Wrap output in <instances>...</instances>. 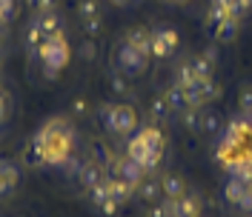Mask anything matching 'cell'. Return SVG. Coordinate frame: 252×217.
Masks as SVG:
<instances>
[{"label": "cell", "mask_w": 252, "mask_h": 217, "mask_svg": "<svg viewBox=\"0 0 252 217\" xmlns=\"http://www.w3.org/2000/svg\"><path fill=\"white\" fill-rule=\"evenodd\" d=\"M149 217H172V215H169V200L155 203V206L149 209Z\"/></svg>", "instance_id": "36"}, {"label": "cell", "mask_w": 252, "mask_h": 217, "mask_svg": "<svg viewBox=\"0 0 252 217\" xmlns=\"http://www.w3.org/2000/svg\"><path fill=\"white\" fill-rule=\"evenodd\" d=\"M115 63H118V72H124L126 78H141L146 72V66H149V57L124 40L118 46V52H115Z\"/></svg>", "instance_id": "3"}, {"label": "cell", "mask_w": 252, "mask_h": 217, "mask_svg": "<svg viewBox=\"0 0 252 217\" xmlns=\"http://www.w3.org/2000/svg\"><path fill=\"white\" fill-rule=\"evenodd\" d=\"M37 23H40V29H43V34H46V40L63 34V20H61L58 12H40V15H37Z\"/></svg>", "instance_id": "9"}, {"label": "cell", "mask_w": 252, "mask_h": 217, "mask_svg": "<svg viewBox=\"0 0 252 217\" xmlns=\"http://www.w3.org/2000/svg\"><path fill=\"white\" fill-rule=\"evenodd\" d=\"M169 114H172L169 100H166L163 94H155V97L149 100V117H152V120H166Z\"/></svg>", "instance_id": "16"}, {"label": "cell", "mask_w": 252, "mask_h": 217, "mask_svg": "<svg viewBox=\"0 0 252 217\" xmlns=\"http://www.w3.org/2000/svg\"><path fill=\"white\" fill-rule=\"evenodd\" d=\"M247 180H241V177H235V174H229V180L223 183V200L232 203V206H238V200H241V194L247 191Z\"/></svg>", "instance_id": "10"}, {"label": "cell", "mask_w": 252, "mask_h": 217, "mask_svg": "<svg viewBox=\"0 0 252 217\" xmlns=\"http://www.w3.org/2000/svg\"><path fill=\"white\" fill-rule=\"evenodd\" d=\"M178 43H181V37H178V31L172 26H158V29H152V57H158V60L172 57Z\"/></svg>", "instance_id": "5"}, {"label": "cell", "mask_w": 252, "mask_h": 217, "mask_svg": "<svg viewBox=\"0 0 252 217\" xmlns=\"http://www.w3.org/2000/svg\"><path fill=\"white\" fill-rule=\"evenodd\" d=\"M181 114H184V126H187L189 132H195V135L204 132V108L201 106H189V108H184Z\"/></svg>", "instance_id": "14"}, {"label": "cell", "mask_w": 252, "mask_h": 217, "mask_svg": "<svg viewBox=\"0 0 252 217\" xmlns=\"http://www.w3.org/2000/svg\"><path fill=\"white\" fill-rule=\"evenodd\" d=\"M100 29H103L100 17H97V20H83V31H86L89 37H94V34H100Z\"/></svg>", "instance_id": "37"}, {"label": "cell", "mask_w": 252, "mask_h": 217, "mask_svg": "<svg viewBox=\"0 0 252 217\" xmlns=\"http://www.w3.org/2000/svg\"><path fill=\"white\" fill-rule=\"evenodd\" d=\"M17 177H20V171H17L15 163H3V171H0V197H6V194L15 191Z\"/></svg>", "instance_id": "11"}, {"label": "cell", "mask_w": 252, "mask_h": 217, "mask_svg": "<svg viewBox=\"0 0 252 217\" xmlns=\"http://www.w3.org/2000/svg\"><path fill=\"white\" fill-rule=\"evenodd\" d=\"M6 117V108H3V97H0V120Z\"/></svg>", "instance_id": "38"}, {"label": "cell", "mask_w": 252, "mask_h": 217, "mask_svg": "<svg viewBox=\"0 0 252 217\" xmlns=\"http://www.w3.org/2000/svg\"><path fill=\"white\" fill-rule=\"evenodd\" d=\"M175 3H178V0H175Z\"/></svg>", "instance_id": "41"}, {"label": "cell", "mask_w": 252, "mask_h": 217, "mask_svg": "<svg viewBox=\"0 0 252 217\" xmlns=\"http://www.w3.org/2000/svg\"><path fill=\"white\" fill-rule=\"evenodd\" d=\"M160 180H141L138 183V197H143L146 203H158L160 200Z\"/></svg>", "instance_id": "19"}, {"label": "cell", "mask_w": 252, "mask_h": 217, "mask_svg": "<svg viewBox=\"0 0 252 217\" xmlns=\"http://www.w3.org/2000/svg\"><path fill=\"white\" fill-rule=\"evenodd\" d=\"M89 197H92V206H103V203L112 200L109 194V180H103V183H97V186L89 189Z\"/></svg>", "instance_id": "24"}, {"label": "cell", "mask_w": 252, "mask_h": 217, "mask_svg": "<svg viewBox=\"0 0 252 217\" xmlns=\"http://www.w3.org/2000/svg\"><path fill=\"white\" fill-rule=\"evenodd\" d=\"M83 163H86V160H78L75 155H69V157H66V163H63L61 169L66 171V174H72V177H78L80 169H83Z\"/></svg>", "instance_id": "30"}, {"label": "cell", "mask_w": 252, "mask_h": 217, "mask_svg": "<svg viewBox=\"0 0 252 217\" xmlns=\"http://www.w3.org/2000/svg\"><path fill=\"white\" fill-rule=\"evenodd\" d=\"M0 17L9 23L15 17V0H0Z\"/></svg>", "instance_id": "35"}, {"label": "cell", "mask_w": 252, "mask_h": 217, "mask_svg": "<svg viewBox=\"0 0 252 217\" xmlns=\"http://www.w3.org/2000/svg\"><path fill=\"white\" fill-rule=\"evenodd\" d=\"M78 180L86 189L97 186V183H103V180H106V166H100V163H94V160H86V163H83V169H80V174H78Z\"/></svg>", "instance_id": "7"}, {"label": "cell", "mask_w": 252, "mask_h": 217, "mask_svg": "<svg viewBox=\"0 0 252 217\" xmlns=\"http://www.w3.org/2000/svg\"><path fill=\"white\" fill-rule=\"evenodd\" d=\"M78 15H80V20H97L100 17V3L97 0H80Z\"/></svg>", "instance_id": "23"}, {"label": "cell", "mask_w": 252, "mask_h": 217, "mask_svg": "<svg viewBox=\"0 0 252 217\" xmlns=\"http://www.w3.org/2000/svg\"><path fill=\"white\" fill-rule=\"evenodd\" d=\"M241 114H247V117H252V89H244L241 92Z\"/></svg>", "instance_id": "32"}, {"label": "cell", "mask_w": 252, "mask_h": 217, "mask_svg": "<svg viewBox=\"0 0 252 217\" xmlns=\"http://www.w3.org/2000/svg\"><path fill=\"white\" fill-rule=\"evenodd\" d=\"M192 72H195V78L198 80H209L212 78V66H215V63L209 60V57H206V54H201V57H192Z\"/></svg>", "instance_id": "22"}, {"label": "cell", "mask_w": 252, "mask_h": 217, "mask_svg": "<svg viewBox=\"0 0 252 217\" xmlns=\"http://www.w3.org/2000/svg\"><path fill=\"white\" fill-rule=\"evenodd\" d=\"M160 191H163L166 200H175V197L187 194V183L181 177H175V174H166V177H160Z\"/></svg>", "instance_id": "12"}, {"label": "cell", "mask_w": 252, "mask_h": 217, "mask_svg": "<svg viewBox=\"0 0 252 217\" xmlns=\"http://www.w3.org/2000/svg\"><path fill=\"white\" fill-rule=\"evenodd\" d=\"M126 43L129 46H135L141 54H146V57H152V31L149 29H129L126 31Z\"/></svg>", "instance_id": "8"}, {"label": "cell", "mask_w": 252, "mask_h": 217, "mask_svg": "<svg viewBox=\"0 0 252 217\" xmlns=\"http://www.w3.org/2000/svg\"><path fill=\"white\" fill-rule=\"evenodd\" d=\"M163 97L169 100L172 111H184V108H187V92H184V86H181V83H172V86L163 92Z\"/></svg>", "instance_id": "18"}, {"label": "cell", "mask_w": 252, "mask_h": 217, "mask_svg": "<svg viewBox=\"0 0 252 217\" xmlns=\"http://www.w3.org/2000/svg\"><path fill=\"white\" fill-rule=\"evenodd\" d=\"M138 191V186H132V183H126V180H109V194H112V200L115 203H121L124 206L132 194Z\"/></svg>", "instance_id": "15"}, {"label": "cell", "mask_w": 252, "mask_h": 217, "mask_svg": "<svg viewBox=\"0 0 252 217\" xmlns=\"http://www.w3.org/2000/svg\"><path fill=\"white\" fill-rule=\"evenodd\" d=\"M97 117H100L103 129L109 135H118V137H132L135 129H138V111L132 106H126V103H121V106L103 103L97 108Z\"/></svg>", "instance_id": "1"}, {"label": "cell", "mask_w": 252, "mask_h": 217, "mask_svg": "<svg viewBox=\"0 0 252 217\" xmlns=\"http://www.w3.org/2000/svg\"><path fill=\"white\" fill-rule=\"evenodd\" d=\"M32 9L40 15V12H55V6H58V0H26Z\"/></svg>", "instance_id": "31"}, {"label": "cell", "mask_w": 252, "mask_h": 217, "mask_svg": "<svg viewBox=\"0 0 252 217\" xmlns=\"http://www.w3.org/2000/svg\"><path fill=\"white\" fill-rule=\"evenodd\" d=\"M204 132L206 135H218L220 132V114L215 108H206L204 111Z\"/></svg>", "instance_id": "26"}, {"label": "cell", "mask_w": 252, "mask_h": 217, "mask_svg": "<svg viewBox=\"0 0 252 217\" xmlns=\"http://www.w3.org/2000/svg\"><path fill=\"white\" fill-rule=\"evenodd\" d=\"M169 215L172 217H198L201 215V197L187 191V194L169 200Z\"/></svg>", "instance_id": "6"}, {"label": "cell", "mask_w": 252, "mask_h": 217, "mask_svg": "<svg viewBox=\"0 0 252 217\" xmlns=\"http://www.w3.org/2000/svg\"><path fill=\"white\" fill-rule=\"evenodd\" d=\"M238 209H241V212H247V215H252V183L247 186V191L241 194V200H238Z\"/></svg>", "instance_id": "34"}, {"label": "cell", "mask_w": 252, "mask_h": 217, "mask_svg": "<svg viewBox=\"0 0 252 217\" xmlns=\"http://www.w3.org/2000/svg\"><path fill=\"white\" fill-rule=\"evenodd\" d=\"M78 54H80V60L92 63L94 57H97V43H94V40H83L78 46Z\"/></svg>", "instance_id": "28"}, {"label": "cell", "mask_w": 252, "mask_h": 217, "mask_svg": "<svg viewBox=\"0 0 252 217\" xmlns=\"http://www.w3.org/2000/svg\"><path fill=\"white\" fill-rule=\"evenodd\" d=\"M72 114H75V117H86V114H89L86 97H75V100H72Z\"/></svg>", "instance_id": "33"}, {"label": "cell", "mask_w": 252, "mask_h": 217, "mask_svg": "<svg viewBox=\"0 0 252 217\" xmlns=\"http://www.w3.org/2000/svg\"><path fill=\"white\" fill-rule=\"evenodd\" d=\"M195 72H192V63H181L178 69H175V83H181V86H189V83H195Z\"/></svg>", "instance_id": "27"}, {"label": "cell", "mask_w": 252, "mask_h": 217, "mask_svg": "<svg viewBox=\"0 0 252 217\" xmlns=\"http://www.w3.org/2000/svg\"><path fill=\"white\" fill-rule=\"evenodd\" d=\"M238 20H241V17H226L220 26H215V29H212V34L218 37L220 43H229V40H235V34H238Z\"/></svg>", "instance_id": "17"}, {"label": "cell", "mask_w": 252, "mask_h": 217, "mask_svg": "<svg viewBox=\"0 0 252 217\" xmlns=\"http://www.w3.org/2000/svg\"><path fill=\"white\" fill-rule=\"evenodd\" d=\"M112 3H115V6H126V3H129V0H112Z\"/></svg>", "instance_id": "39"}, {"label": "cell", "mask_w": 252, "mask_h": 217, "mask_svg": "<svg viewBox=\"0 0 252 217\" xmlns=\"http://www.w3.org/2000/svg\"><path fill=\"white\" fill-rule=\"evenodd\" d=\"M212 3L223 6L229 15H235V17H244V15L252 9V0H212Z\"/></svg>", "instance_id": "21"}, {"label": "cell", "mask_w": 252, "mask_h": 217, "mask_svg": "<svg viewBox=\"0 0 252 217\" xmlns=\"http://www.w3.org/2000/svg\"><path fill=\"white\" fill-rule=\"evenodd\" d=\"M3 163H6V160H0V171H3Z\"/></svg>", "instance_id": "40"}, {"label": "cell", "mask_w": 252, "mask_h": 217, "mask_svg": "<svg viewBox=\"0 0 252 217\" xmlns=\"http://www.w3.org/2000/svg\"><path fill=\"white\" fill-rule=\"evenodd\" d=\"M43 43H46V34H43V29H40L37 17H34V20H32L29 26H26V49H29L32 54H37Z\"/></svg>", "instance_id": "13"}, {"label": "cell", "mask_w": 252, "mask_h": 217, "mask_svg": "<svg viewBox=\"0 0 252 217\" xmlns=\"http://www.w3.org/2000/svg\"><path fill=\"white\" fill-rule=\"evenodd\" d=\"M112 157H115V155L109 152V146H106V143H100V140H94V143H92V160H94V163L106 166Z\"/></svg>", "instance_id": "25"}, {"label": "cell", "mask_w": 252, "mask_h": 217, "mask_svg": "<svg viewBox=\"0 0 252 217\" xmlns=\"http://www.w3.org/2000/svg\"><path fill=\"white\" fill-rule=\"evenodd\" d=\"M160 155L163 152H152L146 143L141 140V135H132V137L126 140V157H132V160H138L143 166V171L149 174V171L158 169V163H160Z\"/></svg>", "instance_id": "4"}, {"label": "cell", "mask_w": 252, "mask_h": 217, "mask_svg": "<svg viewBox=\"0 0 252 217\" xmlns=\"http://www.w3.org/2000/svg\"><path fill=\"white\" fill-rule=\"evenodd\" d=\"M40 60H43V75L49 80H55L61 75V69L69 63V40L66 34H58V37H49L46 43L40 46Z\"/></svg>", "instance_id": "2"}, {"label": "cell", "mask_w": 252, "mask_h": 217, "mask_svg": "<svg viewBox=\"0 0 252 217\" xmlns=\"http://www.w3.org/2000/svg\"><path fill=\"white\" fill-rule=\"evenodd\" d=\"M109 89L115 94H121V97H126V94H132V86H129V78H126L124 72H109Z\"/></svg>", "instance_id": "20"}, {"label": "cell", "mask_w": 252, "mask_h": 217, "mask_svg": "<svg viewBox=\"0 0 252 217\" xmlns=\"http://www.w3.org/2000/svg\"><path fill=\"white\" fill-rule=\"evenodd\" d=\"M201 89H204V103H212V100H218V97H220V86L212 78L204 80V83H201Z\"/></svg>", "instance_id": "29"}]
</instances>
